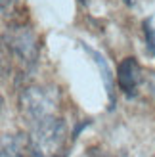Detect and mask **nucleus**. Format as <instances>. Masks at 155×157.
Returning <instances> with one entry per match:
<instances>
[{"label":"nucleus","mask_w":155,"mask_h":157,"mask_svg":"<svg viewBox=\"0 0 155 157\" xmlns=\"http://www.w3.org/2000/svg\"><path fill=\"white\" fill-rule=\"evenodd\" d=\"M117 82H119V88L123 90V94H125L127 98H136L138 96V88H140V84L144 82V73H142V67L136 61V58L128 56L119 63Z\"/></svg>","instance_id":"nucleus-4"},{"label":"nucleus","mask_w":155,"mask_h":157,"mask_svg":"<svg viewBox=\"0 0 155 157\" xmlns=\"http://www.w3.org/2000/svg\"><path fill=\"white\" fill-rule=\"evenodd\" d=\"M2 157H31V134L15 132L2 138Z\"/></svg>","instance_id":"nucleus-5"},{"label":"nucleus","mask_w":155,"mask_h":157,"mask_svg":"<svg viewBox=\"0 0 155 157\" xmlns=\"http://www.w3.org/2000/svg\"><path fill=\"white\" fill-rule=\"evenodd\" d=\"M142 29H144V38H146V52L149 56H155V27L151 19H146L142 23Z\"/></svg>","instance_id":"nucleus-7"},{"label":"nucleus","mask_w":155,"mask_h":157,"mask_svg":"<svg viewBox=\"0 0 155 157\" xmlns=\"http://www.w3.org/2000/svg\"><path fill=\"white\" fill-rule=\"evenodd\" d=\"M125 4H127V6H132V4H134V0H125Z\"/></svg>","instance_id":"nucleus-9"},{"label":"nucleus","mask_w":155,"mask_h":157,"mask_svg":"<svg viewBox=\"0 0 155 157\" xmlns=\"http://www.w3.org/2000/svg\"><path fill=\"white\" fill-rule=\"evenodd\" d=\"M84 50H86L90 56H92L94 63L98 65L100 73H102L104 84H105V92H107V98H109V109H113V107H115V77H113V73H111V69H109V65H107L105 58H104L100 52L92 50L90 46H86V44H84Z\"/></svg>","instance_id":"nucleus-6"},{"label":"nucleus","mask_w":155,"mask_h":157,"mask_svg":"<svg viewBox=\"0 0 155 157\" xmlns=\"http://www.w3.org/2000/svg\"><path fill=\"white\" fill-rule=\"evenodd\" d=\"M4 46L10 48L15 58H19L23 65L33 67L38 59V38L36 35L25 25H12L4 31Z\"/></svg>","instance_id":"nucleus-3"},{"label":"nucleus","mask_w":155,"mask_h":157,"mask_svg":"<svg viewBox=\"0 0 155 157\" xmlns=\"http://www.w3.org/2000/svg\"><path fill=\"white\" fill-rule=\"evenodd\" d=\"M79 2H81L82 6H86V4H88V0H79Z\"/></svg>","instance_id":"nucleus-10"},{"label":"nucleus","mask_w":155,"mask_h":157,"mask_svg":"<svg viewBox=\"0 0 155 157\" xmlns=\"http://www.w3.org/2000/svg\"><path fill=\"white\" fill-rule=\"evenodd\" d=\"M56 107V92L40 86H27L19 94V111L25 119L35 124L48 115H54Z\"/></svg>","instance_id":"nucleus-2"},{"label":"nucleus","mask_w":155,"mask_h":157,"mask_svg":"<svg viewBox=\"0 0 155 157\" xmlns=\"http://www.w3.org/2000/svg\"><path fill=\"white\" fill-rule=\"evenodd\" d=\"M67 142V124L61 117L48 115L33 124L31 157H59Z\"/></svg>","instance_id":"nucleus-1"},{"label":"nucleus","mask_w":155,"mask_h":157,"mask_svg":"<svg viewBox=\"0 0 155 157\" xmlns=\"http://www.w3.org/2000/svg\"><path fill=\"white\" fill-rule=\"evenodd\" d=\"M88 157H111L107 151L104 150H100V147H90L88 150Z\"/></svg>","instance_id":"nucleus-8"}]
</instances>
